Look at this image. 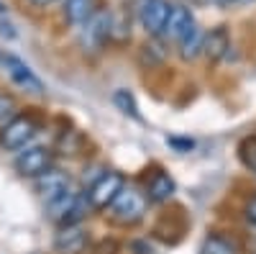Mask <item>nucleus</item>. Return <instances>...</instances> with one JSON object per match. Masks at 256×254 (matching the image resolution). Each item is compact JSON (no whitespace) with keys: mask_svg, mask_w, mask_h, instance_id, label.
Wrapping results in <instances>:
<instances>
[{"mask_svg":"<svg viewBox=\"0 0 256 254\" xmlns=\"http://www.w3.org/2000/svg\"><path fill=\"white\" fill-rule=\"evenodd\" d=\"M41 131V121L34 113H18L8 118L0 129V149L6 152H20L26 144Z\"/></svg>","mask_w":256,"mask_h":254,"instance_id":"nucleus-1","label":"nucleus"},{"mask_svg":"<svg viewBox=\"0 0 256 254\" xmlns=\"http://www.w3.org/2000/svg\"><path fill=\"white\" fill-rule=\"evenodd\" d=\"M146 195L136 187H123V193L110 205V218L123 226H134L146 216Z\"/></svg>","mask_w":256,"mask_h":254,"instance_id":"nucleus-2","label":"nucleus"},{"mask_svg":"<svg viewBox=\"0 0 256 254\" xmlns=\"http://www.w3.org/2000/svg\"><path fill=\"white\" fill-rule=\"evenodd\" d=\"M126 187V180L120 172H116V169H105V172L90 185L88 190V200H90V208L95 210H102V208H110L113 200L123 193Z\"/></svg>","mask_w":256,"mask_h":254,"instance_id":"nucleus-3","label":"nucleus"},{"mask_svg":"<svg viewBox=\"0 0 256 254\" xmlns=\"http://www.w3.org/2000/svg\"><path fill=\"white\" fill-rule=\"evenodd\" d=\"M3 70L8 72V77L18 85L20 90L34 93V95H41V93H44V82H41V80L34 75V70L26 65L24 59H18L16 54H6V59H3Z\"/></svg>","mask_w":256,"mask_h":254,"instance_id":"nucleus-4","label":"nucleus"},{"mask_svg":"<svg viewBox=\"0 0 256 254\" xmlns=\"http://www.w3.org/2000/svg\"><path fill=\"white\" fill-rule=\"evenodd\" d=\"M169 11H172V6H169L166 0H141L138 21H141V26L146 29V34L162 36L166 21H169Z\"/></svg>","mask_w":256,"mask_h":254,"instance_id":"nucleus-5","label":"nucleus"},{"mask_svg":"<svg viewBox=\"0 0 256 254\" xmlns=\"http://www.w3.org/2000/svg\"><path fill=\"white\" fill-rule=\"evenodd\" d=\"M49 167H52V152L44 146H31V149H24L16 157V169L24 177H38Z\"/></svg>","mask_w":256,"mask_h":254,"instance_id":"nucleus-6","label":"nucleus"},{"mask_svg":"<svg viewBox=\"0 0 256 254\" xmlns=\"http://www.w3.org/2000/svg\"><path fill=\"white\" fill-rule=\"evenodd\" d=\"M174 190H177L174 180L169 177L164 169H152V172L144 177V195L152 203H166L174 195Z\"/></svg>","mask_w":256,"mask_h":254,"instance_id":"nucleus-7","label":"nucleus"},{"mask_svg":"<svg viewBox=\"0 0 256 254\" xmlns=\"http://www.w3.org/2000/svg\"><path fill=\"white\" fill-rule=\"evenodd\" d=\"M88 246V231L80 223L77 226H62L59 234L54 236V249L59 254H82Z\"/></svg>","mask_w":256,"mask_h":254,"instance_id":"nucleus-8","label":"nucleus"},{"mask_svg":"<svg viewBox=\"0 0 256 254\" xmlns=\"http://www.w3.org/2000/svg\"><path fill=\"white\" fill-rule=\"evenodd\" d=\"M34 187H36V193H38L41 198L52 200V198L62 195L64 190H70V177L64 175L62 169H54V167H49L44 175L34 177Z\"/></svg>","mask_w":256,"mask_h":254,"instance_id":"nucleus-9","label":"nucleus"},{"mask_svg":"<svg viewBox=\"0 0 256 254\" xmlns=\"http://www.w3.org/2000/svg\"><path fill=\"white\" fill-rule=\"evenodd\" d=\"M195 26V18H192L190 8L184 6H172V11H169V21H166V26H164V34L169 41H182V36Z\"/></svg>","mask_w":256,"mask_h":254,"instance_id":"nucleus-10","label":"nucleus"},{"mask_svg":"<svg viewBox=\"0 0 256 254\" xmlns=\"http://www.w3.org/2000/svg\"><path fill=\"white\" fill-rule=\"evenodd\" d=\"M230 49V36L223 26L212 29L210 34H205V41H202V54L210 59V62H220Z\"/></svg>","mask_w":256,"mask_h":254,"instance_id":"nucleus-11","label":"nucleus"},{"mask_svg":"<svg viewBox=\"0 0 256 254\" xmlns=\"http://www.w3.org/2000/svg\"><path fill=\"white\" fill-rule=\"evenodd\" d=\"M77 198H80V193H72V190H64L62 195H56V198L46 200V210H49V218L64 226V221H67L70 210L74 208Z\"/></svg>","mask_w":256,"mask_h":254,"instance_id":"nucleus-12","label":"nucleus"},{"mask_svg":"<svg viewBox=\"0 0 256 254\" xmlns=\"http://www.w3.org/2000/svg\"><path fill=\"white\" fill-rule=\"evenodd\" d=\"M108 36H110V16L108 13H92V18L88 21L84 41H90L92 47H100Z\"/></svg>","mask_w":256,"mask_h":254,"instance_id":"nucleus-13","label":"nucleus"},{"mask_svg":"<svg viewBox=\"0 0 256 254\" xmlns=\"http://www.w3.org/2000/svg\"><path fill=\"white\" fill-rule=\"evenodd\" d=\"M92 0H64V18L72 26H84L92 18Z\"/></svg>","mask_w":256,"mask_h":254,"instance_id":"nucleus-14","label":"nucleus"},{"mask_svg":"<svg viewBox=\"0 0 256 254\" xmlns=\"http://www.w3.org/2000/svg\"><path fill=\"white\" fill-rule=\"evenodd\" d=\"M202 41H205V34L198 26H192L180 41V57L184 62H190V59H195L198 54H202Z\"/></svg>","mask_w":256,"mask_h":254,"instance_id":"nucleus-15","label":"nucleus"},{"mask_svg":"<svg viewBox=\"0 0 256 254\" xmlns=\"http://www.w3.org/2000/svg\"><path fill=\"white\" fill-rule=\"evenodd\" d=\"M200 254H238L236 244H233L228 236H220V234H212L202 241L200 246Z\"/></svg>","mask_w":256,"mask_h":254,"instance_id":"nucleus-16","label":"nucleus"},{"mask_svg":"<svg viewBox=\"0 0 256 254\" xmlns=\"http://www.w3.org/2000/svg\"><path fill=\"white\" fill-rule=\"evenodd\" d=\"M113 103L118 105V111H123L126 116H131L136 121H141V113H138V105H136V98L128 93V90H116L113 93Z\"/></svg>","mask_w":256,"mask_h":254,"instance_id":"nucleus-17","label":"nucleus"},{"mask_svg":"<svg viewBox=\"0 0 256 254\" xmlns=\"http://www.w3.org/2000/svg\"><path fill=\"white\" fill-rule=\"evenodd\" d=\"M238 159L246 169L256 175V136H246L241 144H238Z\"/></svg>","mask_w":256,"mask_h":254,"instance_id":"nucleus-18","label":"nucleus"},{"mask_svg":"<svg viewBox=\"0 0 256 254\" xmlns=\"http://www.w3.org/2000/svg\"><path fill=\"white\" fill-rule=\"evenodd\" d=\"M90 254H118V241L116 239H102L90 249Z\"/></svg>","mask_w":256,"mask_h":254,"instance_id":"nucleus-19","label":"nucleus"},{"mask_svg":"<svg viewBox=\"0 0 256 254\" xmlns=\"http://www.w3.org/2000/svg\"><path fill=\"white\" fill-rule=\"evenodd\" d=\"M13 111H16V100L10 95H6V93H0V121H6L8 116H13Z\"/></svg>","mask_w":256,"mask_h":254,"instance_id":"nucleus-20","label":"nucleus"},{"mask_svg":"<svg viewBox=\"0 0 256 254\" xmlns=\"http://www.w3.org/2000/svg\"><path fill=\"white\" fill-rule=\"evenodd\" d=\"M166 144H169V146H174V149H177V152H182V154H184V152H190L192 146H195V141H192V139H180V136H169V139H166Z\"/></svg>","mask_w":256,"mask_h":254,"instance_id":"nucleus-21","label":"nucleus"},{"mask_svg":"<svg viewBox=\"0 0 256 254\" xmlns=\"http://www.w3.org/2000/svg\"><path fill=\"white\" fill-rule=\"evenodd\" d=\"M244 216H246V221H248L251 226H256V195H251V198L246 200V205H244Z\"/></svg>","mask_w":256,"mask_h":254,"instance_id":"nucleus-22","label":"nucleus"},{"mask_svg":"<svg viewBox=\"0 0 256 254\" xmlns=\"http://www.w3.org/2000/svg\"><path fill=\"white\" fill-rule=\"evenodd\" d=\"M216 3L220 8H233V6H246V3H251V0H216Z\"/></svg>","mask_w":256,"mask_h":254,"instance_id":"nucleus-23","label":"nucleus"},{"mask_svg":"<svg viewBox=\"0 0 256 254\" xmlns=\"http://www.w3.org/2000/svg\"><path fill=\"white\" fill-rule=\"evenodd\" d=\"M52 3H56V0H31V6H36V8H46Z\"/></svg>","mask_w":256,"mask_h":254,"instance_id":"nucleus-24","label":"nucleus"},{"mask_svg":"<svg viewBox=\"0 0 256 254\" xmlns=\"http://www.w3.org/2000/svg\"><path fill=\"white\" fill-rule=\"evenodd\" d=\"M3 59H6V54H3V52H0V70H3Z\"/></svg>","mask_w":256,"mask_h":254,"instance_id":"nucleus-25","label":"nucleus"},{"mask_svg":"<svg viewBox=\"0 0 256 254\" xmlns=\"http://www.w3.org/2000/svg\"><path fill=\"white\" fill-rule=\"evenodd\" d=\"M6 11V6H3V0H0V13H3Z\"/></svg>","mask_w":256,"mask_h":254,"instance_id":"nucleus-26","label":"nucleus"},{"mask_svg":"<svg viewBox=\"0 0 256 254\" xmlns=\"http://www.w3.org/2000/svg\"><path fill=\"white\" fill-rule=\"evenodd\" d=\"M34 254H38V251H34Z\"/></svg>","mask_w":256,"mask_h":254,"instance_id":"nucleus-27","label":"nucleus"}]
</instances>
